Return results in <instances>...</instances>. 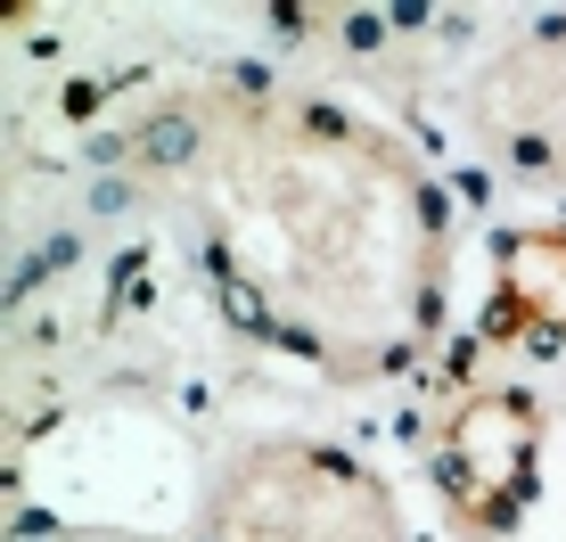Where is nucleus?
Returning <instances> with one entry per match:
<instances>
[{
	"label": "nucleus",
	"instance_id": "f257e3e1",
	"mask_svg": "<svg viewBox=\"0 0 566 542\" xmlns=\"http://www.w3.org/2000/svg\"><path fill=\"white\" fill-rule=\"evenodd\" d=\"M156 181L213 296L337 386L402 378L452 288V206L402 132L328 91H222L165 124Z\"/></svg>",
	"mask_w": 566,
	"mask_h": 542
},
{
	"label": "nucleus",
	"instance_id": "f03ea898",
	"mask_svg": "<svg viewBox=\"0 0 566 542\" xmlns=\"http://www.w3.org/2000/svg\"><path fill=\"white\" fill-rule=\"evenodd\" d=\"M198 542H411L402 493L321 436H263L222 460Z\"/></svg>",
	"mask_w": 566,
	"mask_h": 542
},
{
	"label": "nucleus",
	"instance_id": "7ed1b4c3",
	"mask_svg": "<svg viewBox=\"0 0 566 542\" xmlns=\"http://www.w3.org/2000/svg\"><path fill=\"white\" fill-rule=\"evenodd\" d=\"M542 403L517 378H476L460 395H443L436 411V444H427V469H436V501L468 542H510L534 518L542 493Z\"/></svg>",
	"mask_w": 566,
	"mask_h": 542
},
{
	"label": "nucleus",
	"instance_id": "20e7f679",
	"mask_svg": "<svg viewBox=\"0 0 566 542\" xmlns=\"http://www.w3.org/2000/svg\"><path fill=\"white\" fill-rule=\"evenodd\" d=\"M468 132L517 181L566 189V17H542L468 74Z\"/></svg>",
	"mask_w": 566,
	"mask_h": 542
},
{
	"label": "nucleus",
	"instance_id": "39448f33",
	"mask_svg": "<svg viewBox=\"0 0 566 542\" xmlns=\"http://www.w3.org/2000/svg\"><path fill=\"white\" fill-rule=\"evenodd\" d=\"M493 345H566V230L558 222H510L493 239V296H484Z\"/></svg>",
	"mask_w": 566,
	"mask_h": 542
}]
</instances>
